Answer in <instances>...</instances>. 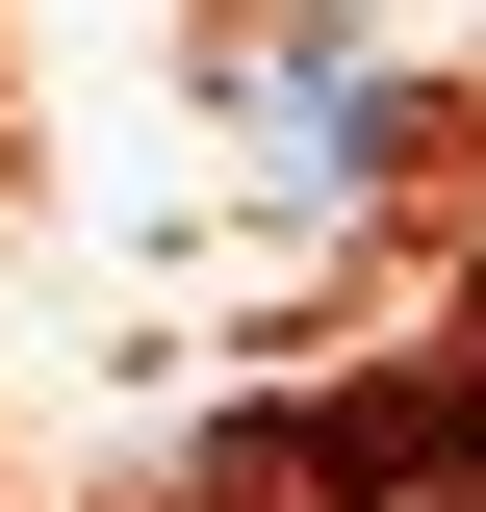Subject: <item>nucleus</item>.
Listing matches in <instances>:
<instances>
[{
	"mask_svg": "<svg viewBox=\"0 0 486 512\" xmlns=\"http://www.w3.org/2000/svg\"><path fill=\"white\" fill-rule=\"evenodd\" d=\"M435 359H461V384H486V231H461V308H435Z\"/></svg>",
	"mask_w": 486,
	"mask_h": 512,
	"instance_id": "1",
	"label": "nucleus"
}]
</instances>
